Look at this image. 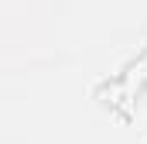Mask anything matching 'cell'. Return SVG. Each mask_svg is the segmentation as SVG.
<instances>
[{
  "label": "cell",
  "mask_w": 147,
  "mask_h": 144,
  "mask_svg": "<svg viewBox=\"0 0 147 144\" xmlns=\"http://www.w3.org/2000/svg\"><path fill=\"white\" fill-rule=\"evenodd\" d=\"M144 82H147V52L140 55V62H130L127 69L113 79L110 89H113V96H120V103H130V100L140 93Z\"/></svg>",
  "instance_id": "6da1fadb"
}]
</instances>
